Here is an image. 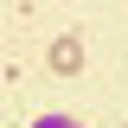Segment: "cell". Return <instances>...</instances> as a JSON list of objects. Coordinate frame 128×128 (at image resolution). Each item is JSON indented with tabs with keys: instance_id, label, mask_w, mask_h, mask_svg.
Listing matches in <instances>:
<instances>
[{
	"instance_id": "cell-2",
	"label": "cell",
	"mask_w": 128,
	"mask_h": 128,
	"mask_svg": "<svg viewBox=\"0 0 128 128\" xmlns=\"http://www.w3.org/2000/svg\"><path fill=\"white\" fill-rule=\"evenodd\" d=\"M32 128H83V122H77V115H38Z\"/></svg>"
},
{
	"instance_id": "cell-1",
	"label": "cell",
	"mask_w": 128,
	"mask_h": 128,
	"mask_svg": "<svg viewBox=\"0 0 128 128\" xmlns=\"http://www.w3.org/2000/svg\"><path fill=\"white\" fill-rule=\"evenodd\" d=\"M45 64L58 70V77H77V70H83V38H77V32H64V38H51Z\"/></svg>"
}]
</instances>
